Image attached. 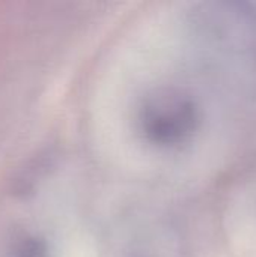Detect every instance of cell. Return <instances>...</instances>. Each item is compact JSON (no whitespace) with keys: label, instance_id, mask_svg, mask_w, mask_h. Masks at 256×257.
I'll use <instances>...</instances> for the list:
<instances>
[{"label":"cell","instance_id":"obj_2","mask_svg":"<svg viewBox=\"0 0 256 257\" xmlns=\"http://www.w3.org/2000/svg\"><path fill=\"white\" fill-rule=\"evenodd\" d=\"M2 257H54V251L47 236L33 230H23L8 239Z\"/></svg>","mask_w":256,"mask_h":257},{"label":"cell","instance_id":"obj_1","mask_svg":"<svg viewBox=\"0 0 256 257\" xmlns=\"http://www.w3.org/2000/svg\"><path fill=\"white\" fill-rule=\"evenodd\" d=\"M201 123L196 101L181 89L158 87L146 93L136 110L139 134L152 146L175 149L192 140Z\"/></svg>","mask_w":256,"mask_h":257}]
</instances>
